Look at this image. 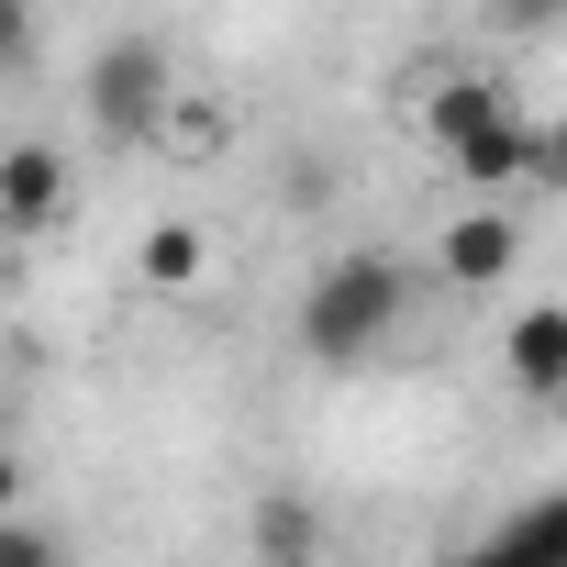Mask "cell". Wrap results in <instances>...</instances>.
I'll list each match as a JSON object with an SVG mask.
<instances>
[{
	"mask_svg": "<svg viewBox=\"0 0 567 567\" xmlns=\"http://www.w3.org/2000/svg\"><path fill=\"white\" fill-rule=\"evenodd\" d=\"M401 312H412V267L379 256V245H357V256H334L301 290V357L312 368H357V357H379L401 334Z\"/></svg>",
	"mask_w": 567,
	"mask_h": 567,
	"instance_id": "obj_1",
	"label": "cell"
},
{
	"mask_svg": "<svg viewBox=\"0 0 567 567\" xmlns=\"http://www.w3.org/2000/svg\"><path fill=\"white\" fill-rule=\"evenodd\" d=\"M434 156H445L478 200H501V189H523L534 123H523V101H512L501 79H445V90H434Z\"/></svg>",
	"mask_w": 567,
	"mask_h": 567,
	"instance_id": "obj_2",
	"label": "cell"
},
{
	"mask_svg": "<svg viewBox=\"0 0 567 567\" xmlns=\"http://www.w3.org/2000/svg\"><path fill=\"white\" fill-rule=\"evenodd\" d=\"M167 101H178V79H167V45H156V34H112V45L90 56V123H101L112 145H156Z\"/></svg>",
	"mask_w": 567,
	"mask_h": 567,
	"instance_id": "obj_3",
	"label": "cell"
},
{
	"mask_svg": "<svg viewBox=\"0 0 567 567\" xmlns=\"http://www.w3.org/2000/svg\"><path fill=\"white\" fill-rule=\"evenodd\" d=\"M512 256H523V223H512L501 200L456 212V223H445V245H434V267H445V290H501V278H512Z\"/></svg>",
	"mask_w": 567,
	"mask_h": 567,
	"instance_id": "obj_4",
	"label": "cell"
},
{
	"mask_svg": "<svg viewBox=\"0 0 567 567\" xmlns=\"http://www.w3.org/2000/svg\"><path fill=\"white\" fill-rule=\"evenodd\" d=\"M68 223V156L56 145H0V234Z\"/></svg>",
	"mask_w": 567,
	"mask_h": 567,
	"instance_id": "obj_5",
	"label": "cell"
},
{
	"mask_svg": "<svg viewBox=\"0 0 567 567\" xmlns=\"http://www.w3.org/2000/svg\"><path fill=\"white\" fill-rule=\"evenodd\" d=\"M501 368H512V390H523V401H567V301H534V312L512 323Z\"/></svg>",
	"mask_w": 567,
	"mask_h": 567,
	"instance_id": "obj_6",
	"label": "cell"
},
{
	"mask_svg": "<svg viewBox=\"0 0 567 567\" xmlns=\"http://www.w3.org/2000/svg\"><path fill=\"white\" fill-rule=\"evenodd\" d=\"M256 556H278V567H290V556H323V512H312V501H290V489L256 501Z\"/></svg>",
	"mask_w": 567,
	"mask_h": 567,
	"instance_id": "obj_7",
	"label": "cell"
},
{
	"mask_svg": "<svg viewBox=\"0 0 567 567\" xmlns=\"http://www.w3.org/2000/svg\"><path fill=\"white\" fill-rule=\"evenodd\" d=\"M200 267H212V234L200 223H156L145 234V290H189Z\"/></svg>",
	"mask_w": 567,
	"mask_h": 567,
	"instance_id": "obj_8",
	"label": "cell"
},
{
	"mask_svg": "<svg viewBox=\"0 0 567 567\" xmlns=\"http://www.w3.org/2000/svg\"><path fill=\"white\" fill-rule=\"evenodd\" d=\"M68 545L45 534V523H23V512H0V567H56Z\"/></svg>",
	"mask_w": 567,
	"mask_h": 567,
	"instance_id": "obj_9",
	"label": "cell"
},
{
	"mask_svg": "<svg viewBox=\"0 0 567 567\" xmlns=\"http://www.w3.org/2000/svg\"><path fill=\"white\" fill-rule=\"evenodd\" d=\"M34 56V0H0V79Z\"/></svg>",
	"mask_w": 567,
	"mask_h": 567,
	"instance_id": "obj_10",
	"label": "cell"
},
{
	"mask_svg": "<svg viewBox=\"0 0 567 567\" xmlns=\"http://www.w3.org/2000/svg\"><path fill=\"white\" fill-rule=\"evenodd\" d=\"M489 12H501L512 34H545V23H556V0H489Z\"/></svg>",
	"mask_w": 567,
	"mask_h": 567,
	"instance_id": "obj_11",
	"label": "cell"
},
{
	"mask_svg": "<svg viewBox=\"0 0 567 567\" xmlns=\"http://www.w3.org/2000/svg\"><path fill=\"white\" fill-rule=\"evenodd\" d=\"M12 501H23V456H12V445H0V512H12Z\"/></svg>",
	"mask_w": 567,
	"mask_h": 567,
	"instance_id": "obj_12",
	"label": "cell"
}]
</instances>
